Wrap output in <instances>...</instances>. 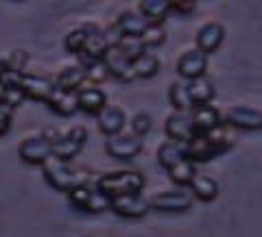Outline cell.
<instances>
[{
  "label": "cell",
  "instance_id": "12",
  "mask_svg": "<svg viewBox=\"0 0 262 237\" xmlns=\"http://www.w3.org/2000/svg\"><path fill=\"white\" fill-rule=\"evenodd\" d=\"M110 42H107V35H105V29L96 27V24H90V35H88V42L81 50V63L85 61H103V57L107 55L110 50Z\"/></svg>",
  "mask_w": 262,
  "mask_h": 237
},
{
  "label": "cell",
  "instance_id": "39",
  "mask_svg": "<svg viewBox=\"0 0 262 237\" xmlns=\"http://www.w3.org/2000/svg\"><path fill=\"white\" fill-rule=\"evenodd\" d=\"M13 120V109H9L7 104H0V135H5L11 126Z\"/></svg>",
  "mask_w": 262,
  "mask_h": 237
},
{
  "label": "cell",
  "instance_id": "18",
  "mask_svg": "<svg viewBox=\"0 0 262 237\" xmlns=\"http://www.w3.org/2000/svg\"><path fill=\"white\" fill-rule=\"evenodd\" d=\"M190 116H192L196 133H210V130H214L216 126L223 124V116H221V111L214 107V104L194 107V109H190Z\"/></svg>",
  "mask_w": 262,
  "mask_h": 237
},
{
  "label": "cell",
  "instance_id": "3",
  "mask_svg": "<svg viewBox=\"0 0 262 237\" xmlns=\"http://www.w3.org/2000/svg\"><path fill=\"white\" fill-rule=\"evenodd\" d=\"M194 196L188 187H173V190H164L149 198V205L155 211L162 214H184L192 207Z\"/></svg>",
  "mask_w": 262,
  "mask_h": 237
},
{
  "label": "cell",
  "instance_id": "16",
  "mask_svg": "<svg viewBox=\"0 0 262 237\" xmlns=\"http://www.w3.org/2000/svg\"><path fill=\"white\" fill-rule=\"evenodd\" d=\"M77 98H79V111L92 113V116H98L110 104L105 89H101L98 85H83L77 92Z\"/></svg>",
  "mask_w": 262,
  "mask_h": 237
},
{
  "label": "cell",
  "instance_id": "36",
  "mask_svg": "<svg viewBox=\"0 0 262 237\" xmlns=\"http://www.w3.org/2000/svg\"><path fill=\"white\" fill-rule=\"evenodd\" d=\"M164 39H166V31H164V24H151L146 33L142 35V42L146 46V50L149 48H158L164 44Z\"/></svg>",
  "mask_w": 262,
  "mask_h": 237
},
{
  "label": "cell",
  "instance_id": "24",
  "mask_svg": "<svg viewBox=\"0 0 262 237\" xmlns=\"http://www.w3.org/2000/svg\"><path fill=\"white\" fill-rule=\"evenodd\" d=\"M138 11L149 24H164L170 13V3L168 0H142Z\"/></svg>",
  "mask_w": 262,
  "mask_h": 237
},
{
  "label": "cell",
  "instance_id": "29",
  "mask_svg": "<svg viewBox=\"0 0 262 237\" xmlns=\"http://www.w3.org/2000/svg\"><path fill=\"white\" fill-rule=\"evenodd\" d=\"M160 68H162L160 57L151 55V52H146V55L140 57V59L134 61V74H136V78H151V76L158 74Z\"/></svg>",
  "mask_w": 262,
  "mask_h": 237
},
{
  "label": "cell",
  "instance_id": "15",
  "mask_svg": "<svg viewBox=\"0 0 262 237\" xmlns=\"http://www.w3.org/2000/svg\"><path fill=\"white\" fill-rule=\"evenodd\" d=\"M225 39V27L221 22H206L196 31V48L206 55L219 50Z\"/></svg>",
  "mask_w": 262,
  "mask_h": 237
},
{
  "label": "cell",
  "instance_id": "23",
  "mask_svg": "<svg viewBox=\"0 0 262 237\" xmlns=\"http://www.w3.org/2000/svg\"><path fill=\"white\" fill-rule=\"evenodd\" d=\"M48 107H51L55 113L59 116H75L79 111V98L77 92H66V89H55L53 98L48 100Z\"/></svg>",
  "mask_w": 262,
  "mask_h": 237
},
{
  "label": "cell",
  "instance_id": "32",
  "mask_svg": "<svg viewBox=\"0 0 262 237\" xmlns=\"http://www.w3.org/2000/svg\"><path fill=\"white\" fill-rule=\"evenodd\" d=\"M24 74H27V72L13 70V68H9V63L5 59H0V85L5 89H20Z\"/></svg>",
  "mask_w": 262,
  "mask_h": 237
},
{
  "label": "cell",
  "instance_id": "27",
  "mask_svg": "<svg viewBox=\"0 0 262 237\" xmlns=\"http://www.w3.org/2000/svg\"><path fill=\"white\" fill-rule=\"evenodd\" d=\"M168 102L173 104V111H190V96H188V81H173L168 87Z\"/></svg>",
  "mask_w": 262,
  "mask_h": 237
},
{
  "label": "cell",
  "instance_id": "35",
  "mask_svg": "<svg viewBox=\"0 0 262 237\" xmlns=\"http://www.w3.org/2000/svg\"><path fill=\"white\" fill-rule=\"evenodd\" d=\"M81 65H83V70H85L88 83H92V85L103 83V81L110 76L107 70H105V65H103V61H85V63H81Z\"/></svg>",
  "mask_w": 262,
  "mask_h": 237
},
{
  "label": "cell",
  "instance_id": "8",
  "mask_svg": "<svg viewBox=\"0 0 262 237\" xmlns=\"http://www.w3.org/2000/svg\"><path fill=\"white\" fill-rule=\"evenodd\" d=\"M164 133H166L168 140L179 142V144H188L196 137V128L190 111H173L164 122Z\"/></svg>",
  "mask_w": 262,
  "mask_h": 237
},
{
  "label": "cell",
  "instance_id": "19",
  "mask_svg": "<svg viewBox=\"0 0 262 237\" xmlns=\"http://www.w3.org/2000/svg\"><path fill=\"white\" fill-rule=\"evenodd\" d=\"M85 83H88V78H85V70L81 63L66 65V68L59 70V74L55 78V85L59 89H66V92H79Z\"/></svg>",
  "mask_w": 262,
  "mask_h": 237
},
{
  "label": "cell",
  "instance_id": "4",
  "mask_svg": "<svg viewBox=\"0 0 262 237\" xmlns=\"http://www.w3.org/2000/svg\"><path fill=\"white\" fill-rule=\"evenodd\" d=\"M88 142V130L83 126H72L53 142V157L61 161H72Z\"/></svg>",
  "mask_w": 262,
  "mask_h": 237
},
{
  "label": "cell",
  "instance_id": "33",
  "mask_svg": "<svg viewBox=\"0 0 262 237\" xmlns=\"http://www.w3.org/2000/svg\"><path fill=\"white\" fill-rule=\"evenodd\" d=\"M92 192H94V185L92 183H85V185H79L77 190H72L68 194V200L70 205L79 209V211H88L90 207V198H92Z\"/></svg>",
  "mask_w": 262,
  "mask_h": 237
},
{
  "label": "cell",
  "instance_id": "1",
  "mask_svg": "<svg viewBox=\"0 0 262 237\" xmlns=\"http://www.w3.org/2000/svg\"><path fill=\"white\" fill-rule=\"evenodd\" d=\"M94 185L110 198H118L127 194H142L146 178L140 170H114V172L98 176Z\"/></svg>",
  "mask_w": 262,
  "mask_h": 237
},
{
  "label": "cell",
  "instance_id": "14",
  "mask_svg": "<svg viewBox=\"0 0 262 237\" xmlns=\"http://www.w3.org/2000/svg\"><path fill=\"white\" fill-rule=\"evenodd\" d=\"M103 65L105 70H107V74L118 78V81H125V83H129V81H134L136 74H134V61H129L125 55H122L118 48H110L107 55L103 57Z\"/></svg>",
  "mask_w": 262,
  "mask_h": 237
},
{
  "label": "cell",
  "instance_id": "6",
  "mask_svg": "<svg viewBox=\"0 0 262 237\" xmlns=\"http://www.w3.org/2000/svg\"><path fill=\"white\" fill-rule=\"evenodd\" d=\"M208 72V55L201 52L199 48H188L179 55L177 59V74L182 81H196V78H206Z\"/></svg>",
  "mask_w": 262,
  "mask_h": 237
},
{
  "label": "cell",
  "instance_id": "2",
  "mask_svg": "<svg viewBox=\"0 0 262 237\" xmlns=\"http://www.w3.org/2000/svg\"><path fill=\"white\" fill-rule=\"evenodd\" d=\"M42 174L48 185H53L55 190H59L63 194H70L72 190H77L79 185L90 183L85 172H81L79 168H72L68 161H61L55 157H51L42 166Z\"/></svg>",
  "mask_w": 262,
  "mask_h": 237
},
{
  "label": "cell",
  "instance_id": "25",
  "mask_svg": "<svg viewBox=\"0 0 262 237\" xmlns=\"http://www.w3.org/2000/svg\"><path fill=\"white\" fill-rule=\"evenodd\" d=\"M186 157L192 163H203L216 157V152L212 150V146L208 142V137L203 133H196V137H192L190 142L186 144Z\"/></svg>",
  "mask_w": 262,
  "mask_h": 237
},
{
  "label": "cell",
  "instance_id": "7",
  "mask_svg": "<svg viewBox=\"0 0 262 237\" xmlns=\"http://www.w3.org/2000/svg\"><path fill=\"white\" fill-rule=\"evenodd\" d=\"M223 124L234 130H262V111L247 104H236L225 111Z\"/></svg>",
  "mask_w": 262,
  "mask_h": 237
},
{
  "label": "cell",
  "instance_id": "13",
  "mask_svg": "<svg viewBox=\"0 0 262 237\" xmlns=\"http://www.w3.org/2000/svg\"><path fill=\"white\" fill-rule=\"evenodd\" d=\"M22 92L27 98H33V100H39V102H46L53 98L55 94V81L51 78H46V76H39V74H24L22 78Z\"/></svg>",
  "mask_w": 262,
  "mask_h": 237
},
{
  "label": "cell",
  "instance_id": "42",
  "mask_svg": "<svg viewBox=\"0 0 262 237\" xmlns=\"http://www.w3.org/2000/svg\"><path fill=\"white\" fill-rule=\"evenodd\" d=\"M83 237H94V235H83Z\"/></svg>",
  "mask_w": 262,
  "mask_h": 237
},
{
  "label": "cell",
  "instance_id": "37",
  "mask_svg": "<svg viewBox=\"0 0 262 237\" xmlns=\"http://www.w3.org/2000/svg\"><path fill=\"white\" fill-rule=\"evenodd\" d=\"M27 100V96H24L22 89H7V94H5V102L9 109H15V107H20V104Z\"/></svg>",
  "mask_w": 262,
  "mask_h": 237
},
{
  "label": "cell",
  "instance_id": "30",
  "mask_svg": "<svg viewBox=\"0 0 262 237\" xmlns=\"http://www.w3.org/2000/svg\"><path fill=\"white\" fill-rule=\"evenodd\" d=\"M88 35H90V24H83V27H79V29H72L68 35L63 37L66 52L81 55V50H83V46L88 42Z\"/></svg>",
  "mask_w": 262,
  "mask_h": 237
},
{
  "label": "cell",
  "instance_id": "26",
  "mask_svg": "<svg viewBox=\"0 0 262 237\" xmlns=\"http://www.w3.org/2000/svg\"><path fill=\"white\" fill-rule=\"evenodd\" d=\"M203 135L208 137V142L212 146V150L216 152V157H219V154H223L225 150H229L234 146V142H236L234 128H229L227 124H221L214 130H210V133H203Z\"/></svg>",
  "mask_w": 262,
  "mask_h": 237
},
{
  "label": "cell",
  "instance_id": "38",
  "mask_svg": "<svg viewBox=\"0 0 262 237\" xmlns=\"http://www.w3.org/2000/svg\"><path fill=\"white\" fill-rule=\"evenodd\" d=\"M27 59H29V55L24 52V50H15V52H11L9 57H7V63H9V68H13V70H20V72H24V65H27Z\"/></svg>",
  "mask_w": 262,
  "mask_h": 237
},
{
  "label": "cell",
  "instance_id": "31",
  "mask_svg": "<svg viewBox=\"0 0 262 237\" xmlns=\"http://www.w3.org/2000/svg\"><path fill=\"white\" fill-rule=\"evenodd\" d=\"M114 48H118V50L125 55L129 61H136V59H140L142 55L149 52L146 50V46H144V42H142V37H120V42Z\"/></svg>",
  "mask_w": 262,
  "mask_h": 237
},
{
  "label": "cell",
  "instance_id": "9",
  "mask_svg": "<svg viewBox=\"0 0 262 237\" xmlns=\"http://www.w3.org/2000/svg\"><path fill=\"white\" fill-rule=\"evenodd\" d=\"M18 154L29 166H44V163L53 157V144L48 142L44 135H33L20 144Z\"/></svg>",
  "mask_w": 262,
  "mask_h": 237
},
{
  "label": "cell",
  "instance_id": "40",
  "mask_svg": "<svg viewBox=\"0 0 262 237\" xmlns=\"http://www.w3.org/2000/svg\"><path fill=\"white\" fill-rule=\"evenodd\" d=\"M196 9V3H184V0H177V3H170V11H175V13H182V15H188V13H192Z\"/></svg>",
  "mask_w": 262,
  "mask_h": 237
},
{
  "label": "cell",
  "instance_id": "21",
  "mask_svg": "<svg viewBox=\"0 0 262 237\" xmlns=\"http://www.w3.org/2000/svg\"><path fill=\"white\" fill-rule=\"evenodd\" d=\"M188 96H190L192 109L206 107V104H212V100H214L216 89L208 78H196V81H190V83H188Z\"/></svg>",
  "mask_w": 262,
  "mask_h": 237
},
{
  "label": "cell",
  "instance_id": "34",
  "mask_svg": "<svg viewBox=\"0 0 262 237\" xmlns=\"http://www.w3.org/2000/svg\"><path fill=\"white\" fill-rule=\"evenodd\" d=\"M129 126H131V133L144 140V135H149V130L153 128V120L149 113L138 111V113H134V118L129 120Z\"/></svg>",
  "mask_w": 262,
  "mask_h": 237
},
{
  "label": "cell",
  "instance_id": "41",
  "mask_svg": "<svg viewBox=\"0 0 262 237\" xmlns=\"http://www.w3.org/2000/svg\"><path fill=\"white\" fill-rule=\"evenodd\" d=\"M5 94H7V89H5L3 85H0V104H3V102H5Z\"/></svg>",
  "mask_w": 262,
  "mask_h": 237
},
{
  "label": "cell",
  "instance_id": "22",
  "mask_svg": "<svg viewBox=\"0 0 262 237\" xmlns=\"http://www.w3.org/2000/svg\"><path fill=\"white\" fill-rule=\"evenodd\" d=\"M188 190L192 192V196L196 200L201 202H212L219 196L221 187H219V181L214 176H208V174H196V178L190 183Z\"/></svg>",
  "mask_w": 262,
  "mask_h": 237
},
{
  "label": "cell",
  "instance_id": "5",
  "mask_svg": "<svg viewBox=\"0 0 262 237\" xmlns=\"http://www.w3.org/2000/svg\"><path fill=\"white\" fill-rule=\"evenodd\" d=\"M144 148V140L134 133H118L105 140V150L118 161H131Z\"/></svg>",
  "mask_w": 262,
  "mask_h": 237
},
{
  "label": "cell",
  "instance_id": "10",
  "mask_svg": "<svg viewBox=\"0 0 262 237\" xmlns=\"http://www.w3.org/2000/svg\"><path fill=\"white\" fill-rule=\"evenodd\" d=\"M112 211L120 218L138 220V218H144L149 214L151 205H149V198H144L142 194H127V196L112 198Z\"/></svg>",
  "mask_w": 262,
  "mask_h": 237
},
{
  "label": "cell",
  "instance_id": "11",
  "mask_svg": "<svg viewBox=\"0 0 262 237\" xmlns=\"http://www.w3.org/2000/svg\"><path fill=\"white\" fill-rule=\"evenodd\" d=\"M96 124H98V130H101L105 137L125 133V126L129 124L127 111L122 107H118V104H107V107L96 116Z\"/></svg>",
  "mask_w": 262,
  "mask_h": 237
},
{
  "label": "cell",
  "instance_id": "20",
  "mask_svg": "<svg viewBox=\"0 0 262 237\" xmlns=\"http://www.w3.org/2000/svg\"><path fill=\"white\" fill-rule=\"evenodd\" d=\"M186 157V144H179V142H173V140H166L164 144H160L158 148V163L166 170L177 166V163H182Z\"/></svg>",
  "mask_w": 262,
  "mask_h": 237
},
{
  "label": "cell",
  "instance_id": "28",
  "mask_svg": "<svg viewBox=\"0 0 262 237\" xmlns=\"http://www.w3.org/2000/svg\"><path fill=\"white\" fill-rule=\"evenodd\" d=\"M170 181L175 183V187H190V183L196 178V163H192L190 159H184L182 163H177L168 170Z\"/></svg>",
  "mask_w": 262,
  "mask_h": 237
},
{
  "label": "cell",
  "instance_id": "17",
  "mask_svg": "<svg viewBox=\"0 0 262 237\" xmlns=\"http://www.w3.org/2000/svg\"><path fill=\"white\" fill-rule=\"evenodd\" d=\"M114 27L122 37H142L151 24L142 18L140 11H122L114 22Z\"/></svg>",
  "mask_w": 262,
  "mask_h": 237
}]
</instances>
